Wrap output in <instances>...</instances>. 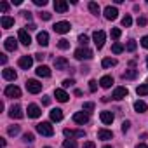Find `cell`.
Masks as SVG:
<instances>
[{
  "instance_id": "cell-28",
  "label": "cell",
  "mask_w": 148,
  "mask_h": 148,
  "mask_svg": "<svg viewBox=\"0 0 148 148\" xmlns=\"http://www.w3.org/2000/svg\"><path fill=\"white\" fill-rule=\"evenodd\" d=\"M136 77H138V70H134V68H131V70H127L125 73H122V79H127V80L136 79Z\"/></svg>"
},
{
  "instance_id": "cell-9",
  "label": "cell",
  "mask_w": 148,
  "mask_h": 148,
  "mask_svg": "<svg viewBox=\"0 0 148 148\" xmlns=\"http://www.w3.org/2000/svg\"><path fill=\"white\" fill-rule=\"evenodd\" d=\"M18 40H19L23 45H26V47L32 44V37H30V33H28L26 30H19V32H18Z\"/></svg>"
},
{
  "instance_id": "cell-52",
  "label": "cell",
  "mask_w": 148,
  "mask_h": 148,
  "mask_svg": "<svg viewBox=\"0 0 148 148\" xmlns=\"http://www.w3.org/2000/svg\"><path fill=\"white\" fill-rule=\"evenodd\" d=\"M42 105L49 106V105H51V98H49V96H44V98H42Z\"/></svg>"
},
{
  "instance_id": "cell-42",
  "label": "cell",
  "mask_w": 148,
  "mask_h": 148,
  "mask_svg": "<svg viewBox=\"0 0 148 148\" xmlns=\"http://www.w3.org/2000/svg\"><path fill=\"white\" fill-rule=\"evenodd\" d=\"M96 89H98V82H96V80H91V82H89V91H91V92H96Z\"/></svg>"
},
{
  "instance_id": "cell-6",
  "label": "cell",
  "mask_w": 148,
  "mask_h": 148,
  "mask_svg": "<svg viewBox=\"0 0 148 148\" xmlns=\"http://www.w3.org/2000/svg\"><path fill=\"white\" fill-rule=\"evenodd\" d=\"M103 14H105V18H106L108 21H113V19H117V18H119V11H117V7H112V5L105 7Z\"/></svg>"
},
{
  "instance_id": "cell-55",
  "label": "cell",
  "mask_w": 148,
  "mask_h": 148,
  "mask_svg": "<svg viewBox=\"0 0 148 148\" xmlns=\"http://www.w3.org/2000/svg\"><path fill=\"white\" fill-rule=\"evenodd\" d=\"M0 63H2V64L7 63V56H5V54H0Z\"/></svg>"
},
{
  "instance_id": "cell-37",
  "label": "cell",
  "mask_w": 148,
  "mask_h": 148,
  "mask_svg": "<svg viewBox=\"0 0 148 148\" xmlns=\"http://www.w3.org/2000/svg\"><path fill=\"white\" fill-rule=\"evenodd\" d=\"M136 47H138V44H136L134 40H129V42H127V45H125V49H127L129 52H134V51H136Z\"/></svg>"
},
{
  "instance_id": "cell-14",
  "label": "cell",
  "mask_w": 148,
  "mask_h": 148,
  "mask_svg": "<svg viewBox=\"0 0 148 148\" xmlns=\"http://www.w3.org/2000/svg\"><path fill=\"white\" fill-rule=\"evenodd\" d=\"M40 115H42V110H40L38 105H28V117H32V119H38Z\"/></svg>"
},
{
  "instance_id": "cell-16",
  "label": "cell",
  "mask_w": 148,
  "mask_h": 148,
  "mask_svg": "<svg viewBox=\"0 0 148 148\" xmlns=\"http://www.w3.org/2000/svg\"><path fill=\"white\" fill-rule=\"evenodd\" d=\"M35 71H37V75H38V77H42V79L51 77V68H49V66H45V64H40Z\"/></svg>"
},
{
  "instance_id": "cell-58",
  "label": "cell",
  "mask_w": 148,
  "mask_h": 148,
  "mask_svg": "<svg viewBox=\"0 0 148 148\" xmlns=\"http://www.w3.org/2000/svg\"><path fill=\"white\" fill-rule=\"evenodd\" d=\"M75 96H82V91L80 89H75Z\"/></svg>"
},
{
  "instance_id": "cell-20",
  "label": "cell",
  "mask_w": 148,
  "mask_h": 148,
  "mask_svg": "<svg viewBox=\"0 0 148 148\" xmlns=\"http://www.w3.org/2000/svg\"><path fill=\"white\" fill-rule=\"evenodd\" d=\"M68 59L66 58H56L54 59V66H56V70H66L68 68Z\"/></svg>"
},
{
  "instance_id": "cell-33",
  "label": "cell",
  "mask_w": 148,
  "mask_h": 148,
  "mask_svg": "<svg viewBox=\"0 0 148 148\" xmlns=\"http://www.w3.org/2000/svg\"><path fill=\"white\" fill-rule=\"evenodd\" d=\"M122 51H124V45H122V44H119V42H115V44L112 45V52H113V54H120Z\"/></svg>"
},
{
  "instance_id": "cell-49",
  "label": "cell",
  "mask_w": 148,
  "mask_h": 148,
  "mask_svg": "<svg viewBox=\"0 0 148 148\" xmlns=\"http://www.w3.org/2000/svg\"><path fill=\"white\" fill-rule=\"evenodd\" d=\"M33 4L38 5V7H44V5L47 4V0H33Z\"/></svg>"
},
{
  "instance_id": "cell-25",
  "label": "cell",
  "mask_w": 148,
  "mask_h": 148,
  "mask_svg": "<svg viewBox=\"0 0 148 148\" xmlns=\"http://www.w3.org/2000/svg\"><path fill=\"white\" fill-rule=\"evenodd\" d=\"M51 120H54V122H61V120H63V110H59V108L51 110Z\"/></svg>"
},
{
  "instance_id": "cell-19",
  "label": "cell",
  "mask_w": 148,
  "mask_h": 148,
  "mask_svg": "<svg viewBox=\"0 0 148 148\" xmlns=\"http://www.w3.org/2000/svg\"><path fill=\"white\" fill-rule=\"evenodd\" d=\"M99 119H101V122H103V124H106V125H108V124H112V122H113V119H115V117H113V113H112V112L105 110V112H101V113H99Z\"/></svg>"
},
{
  "instance_id": "cell-11",
  "label": "cell",
  "mask_w": 148,
  "mask_h": 148,
  "mask_svg": "<svg viewBox=\"0 0 148 148\" xmlns=\"http://www.w3.org/2000/svg\"><path fill=\"white\" fill-rule=\"evenodd\" d=\"M5 96L7 98H21V89L18 86H7L5 87Z\"/></svg>"
},
{
  "instance_id": "cell-31",
  "label": "cell",
  "mask_w": 148,
  "mask_h": 148,
  "mask_svg": "<svg viewBox=\"0 0 148 148\" xmlns=\"http://www.w3.org/2000/svg\"><path fill=\"white\" fill-rule=\"evenodd\" d=\"M89 11H91V14H94V16H98V14L101 12L99 5H98L96 2H89Z\"/></svg>"
},
{
  "instance_id": "cell-34",
  "label": "cell",
  "mask_w": 148,
  "mask_h": 148,
  "mask_svg": "<svg viewBox=\"0 0 148 148\" xmlns=\"http://www.w3.org/2000/svg\"><path fill=\"white\" fill-rule=\"evenodd\" d=\"M19 131H21V127H19V125H11V127L7 129L9 136H18V134H19Z\"/></svg>"
},
{
  "instance_id": "cell-30",
  "label": "cell",
  "mask_w": 148,
  "mask_h": 148,
  "mask_svg": "<svg viewBox=\"0 0 148 148\" xmlns=\"http://www.w3.org/2000/svg\"><path fill=\"white\" fill-rule=\"evenodd\" d=\"M136 92H138V96H146L148 94V84H139L136 87Z\"/></svg>"
},
{
  "instance_id": "cell-36",
  "label": "cell",
  "mask_w": 148,
  "mask_h": 148,
  "mask_svg": "<svg viewBox=\"0 0 148 148\" xmlns=\"http://www.w3.org/2000/svg\"><path fill=\"white\" fill-rule=\"evenodd\" d=\"M131 25H132V18H131L129 14H127V16H124V18H122V26H125V28H129Z\"/></svg>"
},
{
  "instance_id": "cell-54",
  "label": "cell",
  "mask_w": 148,
  "mask_h": 148,
  "mask_svg": "<svg viewBox=\"0 0 148 148\" xmlns=\"http://www.w3.org/2000/svg\"><path fill=\"white\" fill-rule=\"evenodd\" d=\"M44 58H45V54H42V52H37L35 54V59H38V61H42Z\"/></svg>"
},
{
  "instance_id": "cell-17",
  "label": "cell",
  "mask_w": 148,
  "mask_h": 148,
  "mask_svg": "<svg viewBox=\"0 0 148 148\" xmlns=\"http://www.w3.org/2000/svg\"><path fill=\"white\" fill-rule=\"evenodd\" d=\"M54 9H56V12L64 14L68 11V4L64 2V0H54Z\"/></svg>"
},
{
  "instance_id": "cell-10",
  "label": "cell",
  "mask_w": 148,
  "mask_h": 148,
  "mask_svg": "<svg viewBox=\"0 0 148 148\" xmlns=\"http://www.w3.org/2000/svg\"><path fill=\"white\" fill-rule=\"evenodd\" d=\"M18 64H19V68H23V70H30L32 64H33V58H32V56H21L19 61H18Z\"/></svg>"
},
{
  "instance_id": "cell-44",
  "label": "cell",
  "mask_w": 148,
  "mask_h": 148,
  "mask_svg": "<svg viewBox=\"0 0 148 148\" xmlns=\"http://www.w3.org/2000/svg\"><path fill=\"white\" fill-rule=\"evenodd\" d=\"M38 16H40V19H44V21H49V19H51V12H45V11L40 12Z\"/></svg>"
},
{
  "instance_id": "cell-24",
  "label": "cell",
  "mask_w": 148,
  "mask_h": 148,
  "mask_svg": "<svg viewBox=\"0 0 148 148\" xmlns=\"http://www.w3.org/2000/svg\"><path fill=\"white\" fill-rule=\"evenodd\" d=\"M98 138H99V139H103V141H108V139H112V138H113V132H112V131H108V129H99V131H98Z\"/></svg>"
},
{
  "instance_id": "cell-56",
  "label": "cell",
  "mask_w": 148,
  "mask_h": 148,
  "mask_svg": "<svg viewBox=\"0 0 148 148\" xmlns=\"http://www.w3.org/2000/svg\"><path fill=\"white\" fill-rule=\"evenodd\" d=\"M80 71H82V73H89V66H82Z\"/></svg>"
},
{
  "instance_id": "cell-63",
  "label": "cell",
  "mask_w": 148,
  "mask_h": 148,
  "mask_svg": "<svg viewBox=\"0 0 148 148\" xmlns=\"http://www.w3.org/2000/svg\"><path fill=\"white\" fill-rule=\"evenodd\" d=\"M146 84H148V80H146Z\"/></svg>"
},
{
  "instance_id": "cell-60",
  "label": "cell",
  "mask_w": 148,
  "mask_h": 148,
  "mask_svg": "<svg viewBox=\"0 0 148 148\" xmlns=\"http://www.w3.org/2000/svg\"><path fill=\"white\" fill-rule=\"evenodd\" d=\"M146 66H148V56H146Z\"/></svg>"
},
{
  "instance_id": "cell-40",
  "label": "cell",
  "mask_w": 148,
  "mask_h": 148,
  "mask_svg": "<svg viewBox=\"0 0 148 148\" xmlns=\"http://www.w3.org/2000/svg\"><path fill=\"white\" fill-rule=\"evenodd\" d=\"M110 35H112V38H115V40H117V38L120 37V30H119V28H112Z\"/></svg>"
},
{
  "instance_id": "cell-53",
  "label": "cell",
  "mask_w": 148,
  "mask_h": 148,
  "mask_svg": "<svg viewBox=\"0 0 148 148\" xmlns=\"http://www.w3.org/2000/svg\"><path fill=\"white\" fill-rule=\"evenodd\" d=\"M82 148H96V145H94V143H92V141H86V143H84V146H82Z\"/></svg>"
},
{
  "instance_id": "cell-39",
  "label": "cell",
  "mask_w": 148,
  "mask_h": 148,
  "mask_svg": "<svg viewBox=\"0 0 148 148\" xmlns=\"http://www.w3.org/2000/svg\"><path fill=\"white\" fill-rule=\"evenodd\" d=\"M73 84H75V80H73V79H64L63 80V87L66 89V87H71Z\"/></svg>"
},
{
  "instance_id": "cell-41",
  "label": "cell",
  "mask_w": 148,
  "mask_h": 148,
  "mask_svg": "<svg viewBox=\"0 0 148 148\" xmlns=\"http://www.w3.org/2000/svg\"><path fill=\"white\" fill-rule=\"evenodd\" d=\"M79 42L86 47V45H87V42H89V37H87V35H79Z\"/></svg>"
},
{
  "instance_id": "cell-45",
  "label": "cell",
  "mask_w": 148,
  "mask_h": 148,
  "mask_svg": "<svg viewBox=\"0 0 148 148\" xmlns=\"http://www.w3.org/2000/svg\"><path fill=\"white\" fill-rule=\"evenodd\" d=\"M129 127H131V122H129V120H124V122H122V132H127Z\"/></svg>"
},
{
  "instance_id": "cell-22",
  "label": "cell",
  "mask_w": 148,
  "mask_h": 148,
  "mask_svg": "<svg viewBox=\"0 0 148 148\" xmlns=\"http://www.w3.org/2000/svg\"><path fill=\"white\" fill-rule=\"evenodd\" d=\"M54 96H56V99H58V101H61V103H66V101H68V98H70V96L66 94V91H64V89H56V91H54Z\"/></svg>"
},
{
  "instance_id": "cell-26",
  "label": "cell",
  "mask_w": 148,
  "mask_h": 148,
  "mask_svg": "<svg viewBox=\"0 0 148 148\" xmlns=\"http://www.w3.org/2000/svg\"><path fill=\"white\" fill-rule=\"evenodd\" d=\"M0 25H2V28H11V26H14V18H11V16H2Z\"/></svg>"
},
{
  "instance_id": "cell-61",
  "label": "cell",
  "mask_w": 148,
  "mask_h": 148,
  "mask_svg": "<svg viewBox=\"0 0 148 148\" xmlns=\"http://www.w3.org/2000/svg\"><path fill=\"white\" fill-rule=\"evenodd\" d=\"M45 148H51V146H45Z\"/></svg>"
},
{
  "instance_id": "cell-38",
  "label": "cell",
  "mask_w": 148,
  "mask_h": 148,
  "mask_svg": "<svg viewBox=\"0 0 148 148\" xmlns=\"http://www.w3.org/2000/svg\"><path fill=\"white\" fill-rule=\"evenodd\" d=\"M82 110H84V112H86V113L89 115V113H91V112L94 110V103H84V106H82Z\"/></svg>"
},
{
  "instance_id": "cell-13",
  "label": "cell",
  "mask_w": 148,
  "mask_h": 148,
  "mask_svg": "<svg viewBox=\"0 0 148 148\" xmlns=\"http://www.w3.org/2000/svg\"><path fill=\"white\" fill-rule=\"evenodd\" d=\"M63 134L66 136V139H73V138H84L86 132L84 131H73V129H64Z\"/></svg>"
},
{
  "instance_id": "cell-15",
  "label": "cell",
  "mask_w": 148,
  "mask_h": 148,
  "mask_svg": "<svg viewBox=\"0 0 148 148\" xmlns=\"http://www.w3.org/2000/svg\"><path fill=\"white\" fill-rule=\"evenodd\" d=\"M2 75H4V79H5V80H11V82H14V80L18 79V73H16L12 68H4Z\"/></svg>"
},
{
  "instance_id": "cell-59",
  "label": "cell",
  "mask_w": 148,
  "mask_h": 148,
  "mask_svg": "<svg viewBox=\"0 0 148 148\" xmlns=\"http://www.w3.org/2000/svg\"><path fill=\"white\" fill-rule=\"evenodd\" d=\"M103 148H113V146H108V145H105V146H103Z\"/></svg>"
},
{
  "instance_id": "cell-29",
  "label": "cell",
  "mask_w": 148,
  "mask_h": 148,
  "mask_svg": "<svg viewBox=\"0 0 148 148\" xmlns=\"http://www.w3.org/2000/svg\"><path fill=\"white\" fill-rule=\"evenodd\" d=\"M117 64V59H113V58H105L103 61H101V66L103 68H112V66H115Z\"/></svg>"
},
{
  "instance_id": "cell-21",
  "label": "cell",
  "mask_w": 148,
  "mask_h": 148,
  "mask_svg": "<svg viewBox=\"0 0 148 148\" xmlns=\"http://www.w3.org/2000/svg\"><path fill=\"white\" fill-rule=\"evenodd\" d=\"M37 42H38L42 47H45V45L49 44V33H47V32H38V35H37Z\"/></svg>"
},
{
  "instance_id": "cell-47",
  "label": "cell",
  "mask_w": 148,
  "mask_h": 148,
  "mask_svg": "<svg viewBox=\"0 0 148 148\" xmlns=\"http://www.w3.org/2000/svg\"><path fill=\"white\" fill-rule=\"evenodd\" d=\"M0 11L5 14V12L9 11V4H7V2H2V4H0Z\"/></svg>"
},
{
  "instance_id": "cell-48",
  "label": "cell",
  "mask_w": 148,
  "mask_h": 148,
  "mask_svg": "<svg viewBox=\"0 0 148 148\" xmlns=\"http://www.w3.org/2000/svg\"><path fill=\"white\" fill-rule=\"evenodd\" d=\"M37 30V25L35 23H28L26 25V32H35Z\"/></svg>"
},
{
  "instance_id": "cell-18",
  "label": "cell",
  "mask_w": 148,
  "mask_h": 148,
  "mask_svg": "<svg viewBox=\"0 0 148 148\" xmlns=\"http://www.w3.org/2000/svg\"><path fill=\"white\" fill-rule=\"evenodd\" d=\"M4 47H5L7 51H16V49H18V40H16L14 37H7L5 42H4Z\"/></svg>"
},
{
  "instance_id": "cell-4",
  "label": "cell",
  "mask_w": 148,
  "mask_h": 148,
  "mask_svg": "<svg viewBox=\"0 0 148 148\" xmlns=\"http://www.w3.org/2000/svg\"><path fill=\"white\" fill-rule=\"evenodd\" d=\"M52 28H54V32H56V33H59V35H64V33H68V32L71 30V25H70L68 21H58V23H56Z\"/></svg>"
},
{
  "instance_id": "cell-35",
  "label": "cell",
  "mask_w": 148,
  "mask_h": 148,
  "mask_svg": "<svg viewBox=\"0 0 148 148\" xmlns=\"http://www.w3.org/2000/svg\"><path fill=\"white\" fill-rule=\"evenodd\" d=\"M63 146L64 148H77V141L75 139H64L63 141Z\"/></svg>"
},
{
  "instance_id": "cell-50",
  "label": "cell",
  "mask_w": 148,
  "mask_h": 148,
  "mask_svg": "<svg viewBox=\"0 0 148 148\" xmlns=\"http://www.w3.org/2000/svg\"><path fill=\"white\" fill-rule=\"evenodd\" d=\"M23 16H25V19H26V21H32V18H33V14H32L30 11H25V12H23Z\"/></svg>"
},
{
  "instance_id": "cell-5",
  "label": "cell",
  "mask_w": 148,
  "mask_h": 148,
  "mask_svg": "<svg viewBox=\"0 0 148 148\" xmlns=\"http://www.w3.org/2000/svg\"><path fill=\"white\" fill-rule=\"evenodd\" d=\"M92 40H94L96 47H98V49H101V47L105 45V40H106V33H105L103 30H98V32H94V35H92Z\"/></svg>"
},
{
  "instance_id": "cell-32",
  "label": "cell",
  "mask_w": 148,
  "mask_h": 148,
  "mask_svg": "<svg viewBox=\"0 0 148 148\" xmlns=\"http://www.w3.org/2000/svg\"><path fill=\"white\" fill-rule=\"evenodd\" d=\"M58 47L61 51H66V49H70V42L66 38H61V40H58Z\"/></svg>"
},
{
  "instance_id": "cell-27",
  "label": "cell",
  "mask_w": 148,
  "mask_h": 148,
  "mask_svg": "<svg viewBox=\"0 0 148 148\" xmlns=\"http://www.w3.org/2000/svg\"><path fill=\"white\" fill-rule=\"evenodd\" d=\"M146 103L145 101H141V99H138V101H134V110L138 112V113H145L146 112Z\"/></svg>"
},
{
  "instance_id": "cell-1",
  "label": "cell",
  "mask_w": 148,
  "mask_h": 148,
  "mask_svg": "<svg viewBox=\"0 0 148 148\" xmlns=\"http://www.w3.org/2000/svg\"><path fill=\"white\" fill-rule=\"evenodd\" d=\"M37 132L38 134H42V136H52L54 134V127L49 124V122H40V124H37Z\"/></svg>"
},
{
  "instance_id": "cell-3",
  "label": "cell",
  "mask_w": 148,
  "mask_h": 148,
  "mask_svg": "<svg viewBox=\"0 0 148 148\" xmlns=\"http://www.w3.org/2000/svg\"><path fill=\"white\" fill-rule=\"evenodd\" d=\"M26 91L32 92V94H38L42 91V84L38 80H35V79H28L26 80Z\"/></svg>"
},
{
  "instance_id": "cell-2",
  "label": "cell",
  "mask_w": 148,
  "mask_h": 148,
  "mask_svg": "<svg viewBox=\"0 0 148 148\" xmlns=\"http://www.w3.org/2000/svg\"><path fill=\"white\" fill-rule=\"evenodd\" d=\"M73 56H75V59H79V61L91 59V58H92V51L87 49V47H80V49H77L75 52H73Z\"/></svg>"
},
{
  "instance_id": "cell-46",
  "label": "cell",
  "mask_w": 148,
  "mask_h": 148,
  "mask_svg": "<svg viewBox=\"0 0 148 148\" xmlns=\"http://www.w3.org/2000/svg\"><path fill=\"white\" fill-rule=\"evenodd\" d=\"M136 23H138V26H145L148 21H146V18H145V16H141V18H138V21H136Z\"/></svg>"
},
{
  "instance_id": "cell-57",
  "label": "cell",
  "mask_w": 148,
  "mask_h": 148,
  "mask_svg": "<svg viewBox=\"0 0 148 148\" xmlns=\"http://www.w3.org/2000/svg\"><path fill=\"white\" fill-rule=\"evenodd\" d=\"M136 148H148V146L145 143H139V145H136Z\"/></svg>"
},
{
  "instance_id": "cell-8",
  "label": "cell",
  "mask_w": 148,
  "mask_h": 148,
  "mask_svg": "<svg viewBox=\"0 0 148 148\" xmlns=\"http://www.w3.org/2000/svg\"><path fill=\"white\" fill-rule=\"evenodd\" d=\"M9 117H11V119H23V117H25L23 108H21L19 105H12V106L9 108Z\"/></svg>"
},
{
  "instance_id": "cell-51",
  "label": "cell",
  "mask_w": 148,
  "mask_h": 148,
  "mask_svg": "<svg viewBox=\"0 0 148 148\" xmlns=\"http://www.w3.org/2000/svg\"><path fill=\"white\" fill-rule=\"evenodd\" d=\"M141 45H143L145 49H148V35H145V37L141 38Z\"/></svg>"
},
{
  "instance_id": "cell-23",
  "label": "cell",
  "mask_w": 148,
  "mask_h": 148,
  "mask_svg": "<svg viewBox=\"0 0 148 148\" xmlns=\"http://www.w3.org/2000/svg\"><path fill=\"white\" fill-rule=\"evenodd\" d=\"M112 84H113V79H112L110 75H105V77H101V79H99V86H101L103 89H110V87H112Z\"/></svg>"
},
{
  "instance_id": "cell-12",
  "label": "cell",
  "mask_w": 148,
  "mask_h": 148,
  "mask_svg": "<svg viewBox=\"0 0 148 148\" xmlns=\"http://www.w3.org/2000/svg\"><path fill=\"white\" fill-rule=\"evenodd\" d=\"M73 122L84 125V124H87V122H89V115H87L86 112H77L75 115H73Z\"/></svg>"
},
{
  "instance_id": "cell-7",
  "label": "cell",
  "mask_w": 148,
  "mask_h": 148,
  "mask_svg": "<svg viewBox=\"0 0 148 148\" xmlns=\"http://www.w3.org/2000/svg\"><path fill=\"white\" fill-rule=\"evenodd\" d=\"M127 94H129L127 87H117V89L113 91V94H112V99H115V101H120V99L127 98Z\"/></svg>"
},
{
  "instance_id": "cell-62",
  "label": "cell",
  "mask_w": 148,
  "mask_h": 148,
  "mask_svg": "<svg viewBox=\"0 0 148 148\" xmlns=\"http://www.w3.org/2000/svg\"><path fill=\"white\" fill-rule=\"evenodd\" d=\"M146 4H148V0H146Z\"/></svg>"
},
{
  "instance_id": "cell-43",
  "label": "cell",
  "mask_w": 148,
  "mask_h": 148,
  "mask_svg": "<svg viewBox=\"0 0 148 148\" xmlns=\"http://www.w3.org/2000/svg\"><path fill=\"white\" fill-rule=\"evenodd\" d=\"M23 139H25V141H26V143H32V141H33V139H35V136H33V134H32V132H26V134H25V136H23Z\"/></svg>"
}]
</instances>
